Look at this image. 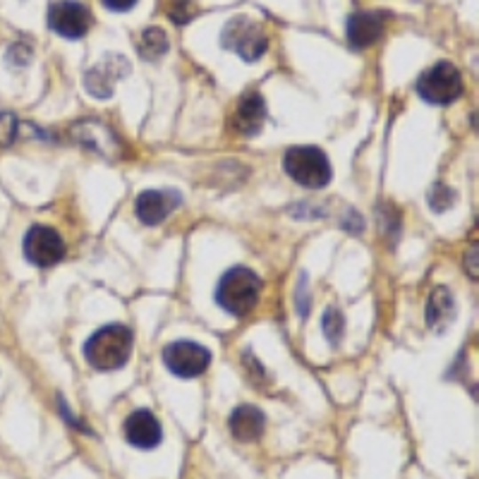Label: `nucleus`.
<instances>
[{"mask_svg":"<svg viewBox=\"0 0 479 479\" xmlns=\"http://www.w3.org/2000/svg\"><path fill=\"white\" fill-rule=\"evenodd\" d=\"M132 353V331L123 323H108L84 343V357L99 371H116L125 367Z\"/></svg>","mask_w":479,"mask_h":479,"instance_id":"1","label":"nucleus"},{"mask_svg":"<svg viewBox=\"0 0 479 479\" xmlns=\"http://www.w3.org/2000/svg\"><path fill=\"white\" fill-rule=\"evenodd\" d=\"M261 281L251 268L236 267L220 275L219 288H216V302L220 309H226L233 316L250 315L259 302Z\"/></svg>","mask_w":479,"mask_h":479,"instance_id":"2","label":"nucleus"},{"mask_svg":"<svg viewBox=\"0 0 479 479\" xmlns=\"http://www.w3.org/2000/svg\"><path fill=\"white\" fill-rule=\"evenodd\" d=\"M285 173L302 188L322 189L331 182L329 156L316 147H295L283 158Z\"/></svg>","mask_w":479,"mask_h":479,"instance_id":"3","label":"nucleus"},{"mask_svg":"<svg viewBox=\"0 0 479 479\" xmlns=\"http://www.w3.org/2000/svg\"><path fill=\"white\" fill-rule=\"evenodd\" d=\"M220 46L237 53L243 60H247V63H254V60H259L261 55L267 53L268 39L259 22L240 15L233 17V20L223 27V32H220Z\"/></svg>","mask_w":479,"mask_h":479,"instance_id":"4","label":"nucleus"},{"mask_svg":"<svg viewBox=\"0 0 479 479\" xmlns=\"http://www.w3.org/2000/svg\"><path fill=\"white\" fill-rule=\"evenodd\" d=\"M417 92L432 106H448L463 94V77L456 65L436 63L417 79Z\"/></svg>","mask_w":479,"mask_h":479,"instance_id":"5","label":"nucleus"},{"mask_svg":"<svg viewBox=\"0 0 479 479\" xmlns=\"http://www.w3.org/2000/svg\"><path fill=\"white\" fill-rule=\"evenodd\" d=\"M212 362V353L192 340H175L164 350V364L178 379L202 377Z\"/></svg>","mask_w":479,"mask_h":479,"instance_id":"6","label":"nucleus"},{"mask_svg":"<svg viewBox=\"0 0 479 479\" xmlns=\"http://www.w3.org/2000/svg\"><path fill=\"white\" fill-rule=\"evenodd\" d=\"M24 257L29 264L41 268L55 267L65 259V240L48 226H34L24 236Z\"/></svg>","mask_w":479,"mask_h":479,"instance_id":"7","label":"nucleus"},{"mask_svg":"<svg viewBox=\"0 0 479 479\" xmlns=\"http://www.w3.org/2000/svg\"><path fill=\"white\" fill-rule=\"evenodd\" d=\"M127 75H130V60L125 55L108 53L89 68L84 75V89L94 99H110L116 92V84Z\"/></svg>","mask_w":479,"mask_h":479,"instance_id":"8","label":"nucleus"},{"mask_svg":"<svg viewBox=\"0 0 479 479\" xmlns=\"http://www.w3.org/2000/svg\"><path fill=\"white\" fill-rule=\"evenodd\" d=\"M48 29H53L63 39H82L89 32V10L77 0H58L48 10Z\"/></svg>","mask_w":479,"mask_h":479,"instance_id":"9","label":"nucleus"},{"mask_svg":"<svg viewBox=\"0 0 479 479\" xmlns=\"http://www.w3.org/2000/svg\"><path fill=\"white\" fill-rule=\"evenodd\" d=\"M72 140L84 147V149H92L96 154H101L103 158H118L120 156V140L113 134L108 125H103L99 120H82V123H75L72 127Z\"/></svg>","mask_w":479,"mask_h":479,"instance_id":"10","label":"nucleus"},{"mask_svg":"<svg viewBox=\"0 0 479 479\" xmlns=\"http://www.w3.org/2000/svg\"><path fill=\"white\" fill-rule=\"evenodd\" d=\"M180 202V195L171 192V189H147V192L137 196L134 212H137V219L142 220L144 226H158L178 209Z\"/></svg>","mask_w":479,"mask_h":479,"instance_id":"11","label":"nucleus"},{"mask_svg":"<svg viewBox=\"0 0 479 479\" xmlns=\"http://www.w3.org/2000/svg\"><path fill=\"white\" fill-rule=\"evenodd\" d=\"M125 439L130 446L151 451L161 446L164 441V429L158 425V419L149 410H134L132 415L125 419Z\"/></svg>","mask_w":479,"mask_h":479,"instance_id":"12","label":"nucleus"},{"mask_svg":"<svg viewBox=\"0 0 479 479\" xmlns=\"http://www.w3.org/2000/svg\"><path fill=\"white\" fill-rule=\"evenodd\" d=\"M386 17L381 12H355L347 20V41L350 46L362 51L370 48L371 44H377L384 34Z\"/></svg>","mask_w":479,"mask_h":479,"instance_id":"13","label":"nucleus"},{"mask_svg":"<svg viewBox=\"0 0 479 479\" xmlns=\"http://www.w3.org/2000/svg\"><path fill=\"white\" fill-rule=\"evenodd\" d=\"M264 118H267V106H264V99L257 92H247V94L240 99L236 108V116H233V125L240 134L244 137H254L257 132H261V125H264Z\"/></svg>","mask_w":479,"mask_h":479,"instance_id":"14","label":"nucleus"},{"mask_svg":"<svg viewBox=\"0 0 479 479\" xmlns=\"http://www.w3.org/2000/svg\"><path fill=\"white\" fill-rule=\"evenodd\" d=\"M264 425H267L264 412L259 408H254V405H240V408L233 410V415L228 419L230 434L240 443H251V441L259 439L264 434Z\"/></svg>","mask_w":479,"mask_h":479,"instance_id":"15","label":"nucleus"},{"mask_svg":"<svg viewBox=\"0 0 479 479\" xmlns=\"http://www.w3.org/2000/svg\"><path fill=\"white\" fill-rule=\"evenodd\" d=\"M456 319V299H453V292L439 285L434 288L432 295H429V305H427V326L436 333H443V331L453 323Z\"/></svg>","mask_w":479,"mask_h":479,"instance_id":"16","label":"nucleus"},{"mask_svg":"<svg viewBox=\"0 0 479 479\" xmlns=\"http://www.w3.org/2000/svg\"><path fill=\"white\" fill-rule=\"evenodd\" d=\"M168 53V36L158 27H147L140 39V55L144 60H158Z\"/></svg>","mask_w":479,"mask_h":479,"instance_id":"17","label":"nucleus"},{"mask_svg":"<svg viewBox=\"0 0 479 479\" xmlns=\"http://www.w3.org/2000/svg\"><path fill=\"white\" fill-rule=\"evenodd\" d=\"M343 331H346V319H343V315H340L338 309L331 307L329 312L323 315V333L329 338V343L336 346L338 340H340V336H343Z\"/></svg>","mask_w":479,"mask_h":479,"instance_id":"18","label":"nucleus"},{"mask_svg":"<svg viewBox=\"0 0 479 479\" xmlns=\"http://www.w3.org/2000/svg\"><path fill=\"white\" fill-rule=\"evenodd\" d=\"M17 132H20V120L15 113H0V147H10L15 144Z\"/></svg>","mask_w":479,"mask_h":479,"instance_id":"19","label":"nucleus"},{"mask_svg":"<svg viewBox=\"0 0 479 479\" xmlns=\"http://www.w3.org/2000/svg\"><path fill=\"white\" fill-rule=\"evenodd\" d=\"M453 192L451 188H446L443 182H436L432 189H429V206H432L434 212H446L453 206Z\"/></svg>","mask_w":479,"mask_h":479,"instance_id":"20","label":"nucleus"},{"mask_svg":"<svg viewBox=\"0 0 479 479\" xmlns=\"http://www.w3.org/2000/svg\"><path fill=\"white\" fill-rule=\"evenodd\" d=\"M195 15V3L192 0H173L171 3V17L175 24H185Z\"/></svg>","mask_w":479,"mask_h":479,"instance_id":"21","label":"nucleus"},{"mask_svg":"<svg viewBox=\"0 0 479 479\" xmlns=\"http://www.w3.org/2000/svg\"><path fill=\"white\" fill-rule=\"evenodd\" d=\"M8 60L12 65H17V68H24V65L32 60V51L27 46H12L8 51Z\"/></svg>","mask_w":479,"mask_h":479,"instance_id":"22","label":"nucleus"},{"mask_svg":"<svg viewBox=\"0 0 479 479\" xmlns=\"http://www.w3.org/2000/svg\"><path fill=\"white\" fill-rule=\"evenodd\" d=\"M101 3L113 12H127L137 5V0H101Z\"/></svg>","mask_w":479,"mask_h":479,"instance_id":"23","label":"nucleus"}]
</instances>
